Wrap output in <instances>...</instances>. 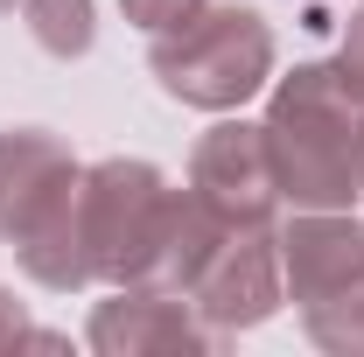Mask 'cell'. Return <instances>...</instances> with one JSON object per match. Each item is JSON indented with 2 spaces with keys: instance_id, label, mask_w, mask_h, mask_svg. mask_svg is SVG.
Returning a JSON list of instances; mask_svg holds the SVG:
<instances>
[{
  "instance_id": "obj_1",
  "label": "cell",
  "mask_w": 364,
  "mask_h": 357,
  "mask_svg": "<svg viewBox=\"0 0 364 357\" xmlns=\"http://www.w3.org/2000/svg\"><path fill=\"white\" fill-rule=\"evenodd\" d=\"M267 49L273 43H267V28H259V14L218 7V14L176 21V36L154 43V70L189 105H231V98H245V91L259 85Z\"/></svg>"
},
{
  "instance_id": "obj_2",
  "label": "cell",
  "mask_w": 364,
  "mask_h": 357,
  "mask_svg": "<svg viewBox=\"0 0 364 357\" xmlns=\"http://www.w3.org/2000/svg\"><path fill=\"white\" fill-rule=\"evenodd\" d=\"M127 7H134L140 28H176V21H189V7H196V0H127Z\"/></svg>"
}]
</instances>
